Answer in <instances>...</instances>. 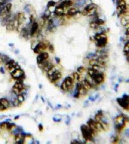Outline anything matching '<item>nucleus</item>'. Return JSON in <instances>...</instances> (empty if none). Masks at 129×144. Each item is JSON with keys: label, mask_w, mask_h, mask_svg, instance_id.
Listing matches in <instances>:
<instances>
[{"label": "nucleus", "mask_w": 129, "mask_h": 144, "mask_svg": "<svg viewBox=\"0 0 129 144\" xmlns=\"http://www.w3.org/2000/svg\"><path fill=\"white\" fill-rule=\"evenodd\" d=\"M88 74L96 84L99 85L103 83L104 81V74L102 72H99V70L92 67L88 69Z\"/></svg>", "instance_id": "f257e3e1"}, {"label": "nucleus", "mask_w": 129, "mask_h": 144, "mask_svg": "<svg viewBox=\"0 0 129 144\" xmlns=\"http://www.w3.org/2000/svg\"><path fill=\"white\" fill-rule=\"evenodd\" d=\"M88 126L92 131L95 135L98 133V132H101L103 130L101 122L99 121H95L92 119H90L87 122Z\"/></svg>", "instance_id": "f03ea898"}, {"label": "nucleus", "mask_w": 129, "mask_h": 144, "mask_svg": "<svg viewBox=\"0 0 129 144\" xmlns=\"http://www.w3.org/2000/svg\"><path fill=\"white\" fill-rule=\"evenodd\" d=\"M80 130L84 139L86 141H91L95 136L92 131L87 125L83 124L80 126Z\"/></svg>", "instance_id": "7ed1b4c3"}, {"label": "nucleus", "mask_w": 129, "mask_h": 144, "mask_svg": "<svg viewBox=\"0 0 129 144\" xmlns=\"http://www.w3.org/2000/svg\"><path fill=\"white\" fill-rule=\"evenodd\" d=\"M94 38L96 42V46L98 47H105L107 44V37L104 33H97L94 36Z\"/></svg>", "instance_id": "20e7f679"}, {"label": "nucleus", "mask_w": 129, "mask_h": 144, "mask_svg": "<svg viewBox=\"0 0 129 144\" xmlns=\"http://www.w3.org/2000/svg\"><path fill=\"white\" fill-rule=\"evenodd\" d=\"M54 68L47 72L48 79L51 82L53 83L57 82L58 81L61 79L62 77L61 72L56 70L54 71Z\"/></svg>", "instance_id": "39448f33"}, {"label": "nucleus", "mask_w": 129, "mask_h": 144, "mask_svg": "<svg viewBox=\"0 0 129 144\" xmlns=\"http://www.w3.org/2000/svg\"><path fill=\"white\" fill-rule=\"evenodd\" d=\"M74 79L71 77H67L65 78L62 83L61 88L65 91H68L73 87Z\"/></svg>", "instance_id": "423d86ee"}, {"label": "nucleus", "mask_w": 129, "mask_h": 144, "mask_svg": "<svg viewBox=\"0 0 129 144\" xmlns=\"http://www.w3.org/2000/svg\"><path fill=\"white\" fill-rule=\"evenodd\" d=\"M128 95L124 94L123 97L117 98V101L119 104L124 109L128 111L129 110V99Z\"/></svg>", "instance_id": "0eeeda50"}, {"label": "nucleus", "mask_w": 129, "mask_h": 144, "mask_svg": "<svg viewBox=\"0 0 129 144\" xmlns=\"http://www.w3.org/2000/svg\"><path fill=\"white\" fill-rule=\"evenodd\" d=\"M117 10L119 15L125 13L127 9L125 0H117Z\"/></svg>", "instance_id": "6e6552de"}, {"label": "nucleus", "mask_w": 129, "mask_h": 144, "mask_svg": "<svg viewBox=\"0 0 129 144\" xmlns=\"http://www.w3.org/2000/svg\"><path fill=\"white\" fill-rule=\"evenodd\" d=\"M22 79H18V81L14 84L12 90L16 94L18 95L21 94V93L24 89L23 83L22 82Z\"/></svg>", "instance_id": "1a4fd4ad"}, {"label": "nucleus", "mask_w": 129, "mask_h": 144, "mask_svg": "<svg viewBox=\"0 0 129 144\" xmlns=\"http://www.w3.org/2000/svg\"><path fill=\"white\" fill-rule=\"evenodd\" d=\"M97 5L95 3H91L85 6L82 12V15L84 16H87L90 14L93 10L97 9Z\"/></svg>", "instance_id": "9d476101"}, {"label": "nucleus", "mask_w": 129, "mask_h": 144, "mask_svg": "<svg viewBox=\"0 0 129 144\" xmlns=\"http://www.w3.org/2000/svg\"><path fill=\"white\" fill-rule=\"evenodd\" d=\"M48 47V44L44 42H41L37 44L33 49L34 53L39 54L42 53V51L46 50Z\"/></svg>", "instance_id": "9b49d317"}, {"label": "nucleus", "mask_w": 129, "mask_h": 144, "mask_svg": "<svg viewBox=\"0 0 129 144\" xmlns=\"http://www.w3.org/2000/svg\"><path fill=\"white\" fill-rule=\"evenodd\" d=\"M11 75L16 79H22L25 75V72L21 68H17L11 73Z\"/></svg>", "instance_id": "f8f14e48"}, {"label": "nucleus", "mask_w": 129, "mask_h": 144, "mask_svg": "<svg viewBox=\"0 0 129 144\" xmlns=\"http://www.w3.org/2000/svg\"><path fill=\"white\" fill-rule=\"evenodd\" d=\"M49 54L48 53L46 52H42L40 53L37 57V62L38 65L42 64V63L47 60Z\"/></svg>", "instance_id": "ddd939ff"}, {"label": "nucleus", "mask_w": 129, "mask_h": 144, "mask_svg": "<svg viewBox=\"0 0 129 144\" xmlns=\"http://www.w3.org/2000/svg\"><path fill=\"white\" fill-rule=\"evenodd\" d=\"M10 106V103L7 99L2 98L0 99V110H6Z\"/></svg>", "instance_id": "4468645a"}, {"label": "nucleus", "mask_w": 129, "mask_h": 144, "mask_svg": "<svg viewBox=\"0 0 129 144\" xmlns=\"http://www.w3.org/2000/svg\"><path fill=\"white\" fill-rule=\"evenodd\" d=\"M7 31H12L16 28L14 20H10L7 22L6 25Z\"/></svg>", "instance_id": "2eb2a0df"}, {"label": "nucleus", "mask_w": 129, "mask_h": 144, "mask_svg": "<svg viewBox=\"0 0 129 144\" xmlns=\"http://www.w3.org/2000/svg\"><path fill=\"white\" fill-rule=\"evenodd\" d=\"M73 4V2L72 0H64L61 3L59 4V6L62 7V8H68L72 6Z\"/></svg>", "instance_id": "dca6fc26"}, {"label": "nucleus", "mask_w": 129, "mask_h": 144, "mask_svg": "<svg viewBox=\"0 0 129 144\" xmlns=\"http://www.w3.org/2000/svg\"><path fill=\"white\" fill-rule=\"evenodd\" d=\"M16 19L18 23V26L22 25L25 21V14L22 12L19 13L17 14V17H16Z\"/></svg>", "instance_id": "f3484780"}, {"label": "nucleus", "mask_w": 129, "mask_h": 144, "mask_svg": "<svg viewBox=\"0 0 129 144\" xmlns=\"http://www.w3.org/2000/svg\"><path fill=\"white\" fill-rule=\"evenodd\" d=\"M38 27L39 25L37 22H34L33 23L30 31V34L31 36H34L37 31Z\"/></svg>", "instance_id": "a211bd4d"}, {"label": "nucleus", "mask_w": 129, "mask_h": 144, "mask_svg": "<svg viewBox=\"0 0 129 144\" xmlns=\"http://www.w3.org/2000/svg\"><path fill=\"white\" fill-rule=\"evenodd\" d=\"M78 13H80V11L77 10L76 8H70L67 12V14L69 16H73L75 15L76 14H77Z\"/></svg>", "instance_id": "6ab92c4d"}, {"label": "nucleus", "mask_w": 129, "mask_h": 144, "mask_svg": "<svg viewBox=\"0 0 129 144\" xmlns=\"http://www.w3.org/2000/svg\"><path fill=\"white\" fill-rule=\"evenodd\" d=\"M64 8L58 6L55 8L54 13L57 16L62 15L63 14H64Z\"/></svg>", "instance_id": "aec40b11"}, {"label": "nucleus", "mask_w": 129, "mask_h": 144, "mask_svg": "<svg viewBox=\"0 0 129 144\" xmlns=\"http://www.w3.org/2000/svg\"><path fill=\"white\" fill-rule=\"evenodd\" d=\"M123 51H124L125 55L127 57H128V62H129L128 59H129V43L128 41L125 44Z\"/></svg>", "instance_id": "412c9836"}, {"label": "nucleus", "mask_w": 129, "mask_h": 144, "mask_svg": "<svg viewBox=\"0 0 129 144\" xmlns=\"http://www.w3.org/2000/svg\"><path fill=\"white\" fill-rule=\"evenodd\" d=\"M82 84L83 86L85 87L87 90H90L92 88V85L91 84V82H89L87 79H85L82 82Z\"/></svg>", "instance_id": "4be33fe9"}, {"label": "nucleus", "mask_w": 129, "mask_h": 144, "mask_svg": "<svg viewBox=\"0 0 129 144\" xmlns=\"http://www.w3.org/2000/svg\"><path fill=\"white\" fill-rule=\"evenodd\" d=\"M103 111L101 110H99L98 112L95 114V121H101L102 118H103Z\"/></svg>", "instance_id": "5701e85b"}, {"label": "nucleus", "mask_w": 129, "mask_h": 144, "mask_svg": "<svg viewBox=\"0 0 129 144\" xmlns=\"http://www.w3.org/2000/svg\"><path fill=\"white\" fill-rule=\"evenodd\" d=\"M15 140L17 143L22 144L23 143L24 141V138L21 134L16 135L15 136Z\"/></svg>", "instance_id": "b1692460"}, {"label": "nucleus", "mask_w": 129, "mask_h": 144, "mask_svg": "<svg viewBox=\"0 0 129 144\" xmlns=\"http://www.w3.org/2000/svg\"><path fill=\"white\" fill-rule=\"evenodd\" d=\"M94 23L96 25H101L104 24V21L101 19H97V20L94 22Z\"/></svg>", "instance_id": "393cba45"}, {"label": "nucleus", "mask_w": 129, "mask_h": 144, "mask_svg": "<svg viewBox=\"0 0 129 144\" xmlns=\"http://www.w3.org/2000/svg\"><path fill=\"white\" fill-rule=\"evenodd\" d=\"M86 0H78L76 4V6L77 7H81L83 6L86 3Z\"/></svg>", "instance_id": "a878e982"}, {"label": "nucleus", "mask_w": 129, "mask_h": 144, "mask_svg": "<svg viewBox=\"0 0 129 144\" xmlns=\"http://www.w3.org/2000/svg\"><path fill=\"white\" fill-rule=\"evenodd\" d=\"M72 76H73V79L74 80L79 81L80 80V75L77 72H74L73 73Z\"/></svg>", "instance_id": "bb28decb"}, {"label": "nucleus", "mask_w": 129, "mask_h": 144, "mask_svg": "<svg viewBox=\"0 0 129 144\" xmlns=\"http://www.w3.org/2000/svg\"><path fill=\"white\" fill-rule=\"evenodd\" d=\"M17 99H18V101L20 102L21 104L22 103V102H24L25 101V97H24V96L22 94H19L18 95Z\"/></svg>", "instance_id": "cd10ccee"}, {"label": "nucleus", "mask_w": 129, "mask_h": 144, "mask_svg": "<svg viewBox=\"0 0 129 144\" xmlns=\"http://www.w3.org/2000/svg\"><path fill=\"white\" fill-rule=\"evenodd\" d=\"M12 7V4L11 3H9L7 4L6 6L5 7L6 10L7 12L9 13L11 11V9Z\"/></svg>", "instance_id": "c85d7f7f"}, {"label": "nucleus", "mask_w": 129, "mask_h": 144, "mask_svg": "<svg viewBox=\"0 0 129 144\" xmlns=\"http://www.w3.org/2000/svg\"><path fill=\"white\" fill-rule=\"evenodd\" d=\"M55 4V2L54 0H51L48 2L47 7H48V8H50V7L54 6Z\"/></svg>", "instance_id": "c756f323"}, {"label": "nucleus", "mask_w": 129, "mask_h": 144, "mask_svg": "<svg viewBox=\"0 0 129 144\" xmlns=\"http://www.w3.org/2000/svg\"><path fill=\"white\" fill-rule=\"evenodd\" d=\"M85 69L83 66H81L79 67L78 68H77V71L80 73H83L85 71Z\"/></svg>", "instance_id": "7c9ffc66"}, {"label": "nucleus", "mask_w": 129, "mask_h": 144, "mask_svg": "<svg viewBox=\"0 0 129 144\" xmlns=\"http://www.w3.org/2000/svg\"><path fill=\"white\" fill-rule=\"evenodd\" d=\"M80 92L78 91V90H75V93H74V97L78 99V98L80 97Z\"/></svg>", "instance_id": "2f4dec72"}, {"label": "nucleus", "mask_w": 129, "mask_h": 144, "mask_svg": "<svg viewBox=\"0 0 129 144\" xmlns=\"http://www.w3.org/2000/svg\"><path fill=\"white\" fill-rule=\"evenodd\" d=\"M7 123H6V122L2 123L0 124V129H7Z\"/></svg>", "instance_id": "473e14b6"}, {"label": "nucleus", "mask_w": 129, "mask_h": 144, "mask_svg": "<svg viewBox=\"0 0 129 144\" xmlns=\"http://www.w3.org/2000/svg\"><path fill=\"white\" fill-rule=\"evenodd\" d=\"M21 104L20 102L18 101V99H16L14 101V102H13V105L14 106H15V107H17V106H18L20 104Z\"/></svg>", "instance_id": "72a5a7b5"}, {"label": "nucleus", "mask_w": 129, "mask_h": 144, "mask_svg": "<svg viewBox=\"0 0 129 144\" xmlns=\"http://www.w3.org/2000/svg\"><path fill=\"white\" fill-rule=\"evenodd\" d=\"M49 50L51 53H53L54 51V46L52 44H50L49 46Z\"/></svg>", "instance_id": "f704fd0d"}, {"label": "nucleus", "mask_w": 129, "mask_h": 144, "mask_svg": "<svg viewBox=\"0 0 129 144\" xmlns=\"http://www.w3.org/2000/svg\"><path fill=\"white\" fill-rule=\"evenodd\" d=\"M119 141V137L118 136H116L114 137L113 140V143H117Z\"/></svg>", "instance_id": "c9c22d12"}, {"label": "nucleus", "mask_w": 129, "mask_h": 144, "mask_svg": "<svg viewBox=\"0 0 129 144\" xmlns=\"http://www.w3.org/2000/svg\"><path fill=\"white\" fill-rule=\"evenodd\" d=\"M39 130L40 131H42L43 130V127L41 124H39L38 125Z\"/></svg>", "instance_id": "e433bc0d"}, {"label": "nucleus", "mask_w": 129, "mask_h": 144, "mask_svg": "<svg viewBox=\"0 0 129 144\" xmlns=\"http://www.w3.org/2000/svg\"><path fill=\"white\" fill-rule=\"evenodd\" d=\"M79 143H80L76 140H74L73 141H72V142H71V144H79Z\"/></svg>", "instance_id": "4c0bfd02"}, {"label": "nucleus", "mask_w": 129, "mask_h": 144, "mask_svg": "<svg viewBox=\"0 0 129 144\" xmlns=\"http://www.w3.org/2000/svg\"><path fill=\"white\" fill-rule=\"evenodd\" d=\"M55 60L56 62H57V64H59L60 63L61 60H60V59L59 58H58V57H55Z\"/></svg>", "instance_id": "58836bf2"}, {"label": "nucleus", "mask_w": 129, "mask_h": 144, "mask_svg": "<svg viewBox=\"0 0 129 144\" xmlns=\"http://www.w3.org/2000/svg\"><path fill=\"white\" fill-rule=\"evenodd\" d=\"M89 99H90L91 101H95V99L93 97H90Z\"/></svg>", "instance_id": "ea45409f"}, {"label": "nucleus", "mask_w": 129, "mask_h": 144, "mask_svg": "<svg viewBox=\"0 0 129 144\" xmlns=\"http://www.w3.org/2000/svg\"><path fill=\"white\" fill-rule=\"evenodd\" d=\"M54 121H55V122H60L61 121V119H55V118H54Z\"/></svg>", "instance_id": "a19ab883"}, {"label": "nucleus", "mask_w": 129, "mask_h": 144, "mask_svg": "<svg viewBox=\"0 0 129 144\" xmlns=\"http://www.w3.org/2000/svg\"><path fill=\"white\" fill-rule=\"evenodd\" d=\"M129 28H128V29L127 30V31H126V34L127 35L129 36Z\"/></svg>", "instance_id": "79ce46f5"}, {"label": "nucleus", "mask_w": 129, "mask_h": 144, "mask_svg": "<svg viewBox=\"0 0 129 144\" xmlns=\"http://www.w3.org/2000/svg\"><path fill=\"white\" fill-rule=\"evenodd\" d=\"M112 1H114V0H112Z\"/></svg>", "instance_id": "37998d69"}, {"label": "nucleus", "mask_w": 129, "mask_h": 144, "mask_svg": "<svg viewBox=\"0 0 129 144\" xmlns=\"http://www.w3.org/2000/svg\"><path fill=\"white\" fill-rule=\"evenodd\" d=\"M1 57H0V58H1Z\"/></svg>", "instance_id": "c03bdc74"}]
</instances>
